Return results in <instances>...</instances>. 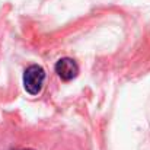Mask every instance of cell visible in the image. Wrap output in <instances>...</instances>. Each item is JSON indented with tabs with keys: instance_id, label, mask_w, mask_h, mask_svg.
Here are the masks:
<instances>
[{
	"instance_id": "2",
	"label": "cell",
	"mask_w": 150,
	"mask_h": 150,
	"mask_svg": "<svg viewBox=\"0 0 150 150\" xmlns=\"http://www.w3.org/2000/svg\"><path fill=\"white\" fill-rule=\"evenodd\" d=\"M54 71L63 82H71L79 76L80 69L76 60H73L71 57H61L54 64Z\"/></svg>"
},
{
	"instance_id": "1",
	"label": "cell",
	"mask_w": 150,
	"mask_h": 150,
	"mask_svg": "<svg viewBox=\"0 0 150 150\" xmlns=\"http://www.w3.org/2000/svg\"><path fill=\"white\" fill-rule=\"evenodd\" d=\"M45 77H47V73L42 66H40V64L28 66L22 76V83H23V89L26 91V93L31 96L40 95L44 88Z\"/></svg>"
},
{
	"instance_id": "3",
	"label": "cell",
	"mask_w": 150,
	"mask_h": 150,
	"mask_svg": "<svg viewBox=\"0 0 150 150\" xmlns=\"http://www.w3.org/2000/svg\"><path fill=\"white\" fill-rule=\"evenodd\" d=\"M10 150H35V149H32V147H25V149H10Z\"/></svg>"
}]
</instances>
